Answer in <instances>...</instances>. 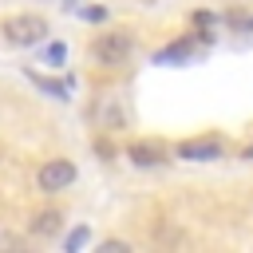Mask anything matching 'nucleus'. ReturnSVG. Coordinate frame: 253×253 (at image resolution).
I'll return each mask as SVG.
<instances>
[{"instance_id":"1","label":"nucleus","mask_w":253,"mask_h":253,"mask_svg":"<svg viewBox=\"0 0 253 253\" xmlns=\"http://www.w3.org/2000/svg\"><path fill=\"white\" fill-rule=\"evenodd\" d=\"M0 36H4L12 47H32V43H43V40H47V20H43V16H32V12L8 16L4 28H0Z\"/></svg>"},{"instance_id":"2","label":"nucleus","mask_w":253,"mask_h":253,"mask_svg":"<svg viewBox=\"0 0 253 253\" xmlns=\"http://www.w3.org/2000/svg\"><path fill=\"white\" fill-rule=\"evenodd\" d=\"M91 55H95V63H103V67H123V63L134 55V36H130V32H103V36L91 43Z\"/></svg>"},{"instance_id":"3","label":"nucleus","mask_w":253,"mask_h":253,"mask_svg":"<svg viewBox=\"0 0 253 253\" xmlns=\"http://www.w3.org/2000/svg\"><path fill=\"white\" fill-rule=\"evenodd\" d=\"M75 162L71 158H51V162H43L40 166V174H36V186L43 190V194H63L71 182H75Z\"/></svg>"},{"instance_id":"4","label":"nucleus","mask_w":253,"mask_h":253,"mask_svg":"<svg viewBox=\"0 0 253 253\" xmlns=\"http://www.w3.org/2000/svg\"><path fill=\"white\" fill-rule=\"evenodd\" d=\"M178 158H186V162H213V158H221V138H190V142H182L178 146Z\"/></svg>"},{"instance_id":"5","label":"nucleus","mask_w":253,"mask_h":253,"mask_svg":"<svg viewBox=\"0 0 253 253\" xmlns=\"http://www.w3.org/2000/svg\"><path fill=\"white\" fill-rule=\"evenodd\" d=\"M32 237H55L59 229H63V213L59 210H43V213H36L32 217Z\"/></svg>"},{"instance_id":"6","label":"nucleus","mask_w":253,"mask_h":253,"mask_svg":"<svg viewBox=\"0 0 253 253\" xmlns=\"http://www.w3.org/2000/svg\"><path fill=\"white\" fill-rule=\"evenodd\" d=\"M126 158H130L134 166H158V162H166V154H162V146H146V142H138V146H130V150H126Z\"/></svg>"},{"instance_id":"7","label":"nucleus","mask_w":253,"mask_h":253,"mask_svg":"<svg viewBox=\"0 0 253 253\" xmlns=\"http://www.w3.org/2000/svg\"><path fill=\"white\" fill-rule=\"evenodd\" d=\"M182 55H190V40H178V43H170L166 51H158L154 63H170V59H182Z\"/></svg>"},{"instance_id":"8","label":"nucleus","mask_w":253,"mask_h":253,"mask_svg":"<svg viewBox=\"0 0 253 253\" xmlns=\"http://www.w3.org/2000/svg\"><path fill=\"white\" fill-rule=\"evenodd\" d=\"M32 75V71H28ZM32 83H40L47 95H55V99H63V83H51V79H43V75H32Z\"/></svg>"},{"instance_id":"9","label":"nucleus","mask_w":253,"mask_h":253,"mask_svg":"<svg viewBox=\"0 0 253 253\" xmlns=\"http://www.w3.org/2000/svg\"><path fill=\"white\" fill-rule=\"evenodd\" d=\"M103 249H111V253H130V245H126V241H119V237L103 241Z\"/></svg>"},{"instance_id":"10","label":"nucleus","mask_w":253,"mask_h":253,"mask_svg":"<svg viewBox=\"0 0 253 253\" xmlns=\"http://www.w3.org/2000/svg\"><path fill=\"white\" fill-rule=\"evenodd\" d=\"M63 55H67V47H63V43H51V47H47V59H51V63H59Z\"/></svg>"},{"instance_id":"11","label":"nucleus","mask_w":253,"mask_h":253,"mask_svg":"<svg viewBox=\"0 0 253 253\" xmlns=\"http://www.w3.org/2000/svg\"><path fill=\"white\" fill-rule=\"evenodd\" d=\"M83 241H87V229H75V233H71V241H67V245H71V249H79V245H83Z\"/></svg>"},{"instance_id":"12","label":"nucleus","mask_w":253,"mask_h":253,"mask_svg":"<svg viewBox=\"0 0 253 253\" xmlns=\"http://www.w3.org/2000/svg\"><path fill=\"white\" fill-rule=\"evenodd\" d=\"M241 158H253V146H249V150H245V154H241Z\"/></svg>"}]
</instances>
